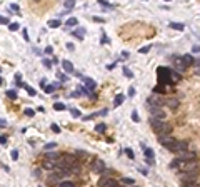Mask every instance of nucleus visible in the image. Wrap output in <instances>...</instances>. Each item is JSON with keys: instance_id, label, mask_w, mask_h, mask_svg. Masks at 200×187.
Instances as JSON below:
<instances>
[{"instance_id": "obj_1", "label": "nucleus", "mask_w": 200, "mask_h": 187, "mask_svg": "<svg viewBox=\"0 0 200 187\" xmlns=\"http://www.w3.org/2000/svg\"><path fill=\"white\" fill-rule=\"evenodd\" d=\"M150 125H152V129L162 137V135H165V134H169L170 132V125L167 124V122H163V120H157V119H152V122H150Z\"/></svg>"}, {"instance_id": "obj_2", "label": "nucleus", "mask_w": 200, "mask_h": 187, "mask_svg": "<svg viewBox=\"0 0 200 187\" xmlns=\"http://www.w3.org/2000/svg\"><path fill=\"white\" fill-rule=\"evenodd\" d=\"M197 177H199V170H193V172H182L180 174V180L183 184H192V182H195Z\"/></svg>"}, {"instance_id": "obj_3", "label": "nucleus", "mask_w": 200, "mask_h": 187, "mask_svg": "<svg viewBox=\"0 0 200 187\" xmlns=\"http://www.w3.org/2000/svg\"><path fill=\"white\" fill-rule=\"evenodd\" d=\"M157 75H159V80H160L162 84L172 82V80H170V69H167V67H159V70H157Z\"/></svg>"}, {"instance_id": "obj_4", "label": "nucleus", "mask_w": 200, "mask_h": 187, "mask_svg": "<svg viewBox=\"0 0 200 187\" xmlns=\"http://www.w3.org/2000/svg\"><path fill=\"white\" fill-rule=\"evenodd\" d=\"M169 150H170V152H175V154L183 152V150H187V144H185V142H180V140H175L170 147H169Z\"/></svg>"}, {"instance_id": "obj_5", "label": "nucleus", "mask_w": 200, "mask_h": 187, "mask_svg": "<svg viewBox=\"0 0 200 187\" xmlns=\"http://www.w3.org/2000/svg\"><path fill=\"white\" fill-rule=\"evenodd\" d=\"M179 160H182V162H193L195 160V152H189V150L179 152Z\"/></svg>"}, {"instance_id": "obj_6", "label": "nucleus", "mask_w": 200, "mask_h": 187, "mask_svg": "<svg viewBox=\"0 0 200 187\" xmlns=\"http://www.w3.org/2000/svg\"><path fill=\"white\" fill-rule=\"evenodd\" d=\"M98 187H117V182L110 177H100L98 180Z\"/></svg>"}, {"instance_id": "obj_7", "label": "nucleus", "mask_w": 200, "mask_h": 187, "mask_svg": "<svg viewBox=\"0 0 200 187\" xmlns=\"http://www.w3.org/2000/svg\"><path fill=\"white\" fill-rule=\"evenodd\" d=\"M92 170L94 172H102V170H105V162L104 160H100V159H97V160H94V164H92Z\"/></svg>"}, {"instance_id": "obj_8", "label": "nucleus", "mask_w": 200, "mask_h": 187, "mask_svg": "<svg viewBox=\"0 0 200 187\" xmlns=\"http://www.w3.org/2000/svg\"><path fill=\"white\" fill-rule=\"evenodd\" d=\"M148 104H150L152 107H160V105H162V104H165V102H163L159 95H155V94H153L152 97H148Z\"/></svg>"}, {"instance_id": "obj_9", "label": "nucleus", "mask_w": 200, "mask_h": 187, "mask_svg": "<svg viewBox=\"0 0 200 187\" xmlns=\"http://www.w3.org/2000/svg\"><path fill=\"white\" fill-rule=\"evenodd\" d=\"M148 110H150V114H152L153 117H157V119L165 117V112H163L162 109H159V107H148Z\"/></svg>"}, {"instance_id": "obj_10", "label": "nucleus", "mask_w": 200, "mask_h": 187, "mask_svg": "<svg viewBox=\"0 0 200 187\" xmlns=\"http://www.w3.org/2000/svg\"><path fill=\"white\" fill-rule=\"evenodd\" d=\"M159 140H160V144H162V145H165L167 149L170 147L173 142H175V139H172L170 135H162V137H159Z\"/></svg>"}, {"instance_id": "obj_11", "label": "nucleus", "mask_w": 200, "mask_h": 187, "mask_svg": "<svg viewBox=\"0 0 200 187\" xmlns=\"http://www.w3.org/2000/svg\"><path fill=\"white\" fill-rule=\"evenodd\" d=\"M62 162H64L68 169H72V167H74V164L77 162V159L72 157V155H64V157H62Z\"/></svg>"}, {"instance_id": "obj_12", "label": "nucleus", "mask_w": 200, "mask_h": 187, "mask_svg": "<svg viewBox=\"0 0 200 187\" xmlns=\"http://www.w3.org/2000/svg\"><path fill=\"white\" fill-rule=\"evenodd\" d=\"M182 62H183L185 67H190V65H193V57L192 55H183L182 57Z\"/></svg>"}, {"instance_id": "obj_13", "label": "nucleus", "mask_w": 200, "mask_h": 187, "mask_svg": "<svg viewBox=\"0 0 200 187\" xmlns=\"http://www.w3.org/2000/svg\"><path fill=\"white\" fill-rule=\"evenodd\" d=\"M165 104H167L170 109H173V110L179 107V100H177V99H167V100H165Z\"/></svg>"}, {"instance_id": "obj_14", "label": "nucleus", "mask_w": 200, "mask_h": 187, "mask_svg": "<svg viewBox=\"0 0 200 187\" xmlns=\"http://www.w3.org/2000/svg\"><path fill=\"white\" fill-rule=\"evenodd\" d=\"M62 65H64L65 72H74V65H72V62H68V60H64V62H62Z\"/></svg>"}, {"instance_id": "obj_15", "label": "nucleus", "mask_w": 200, "mask_h": 187, "mask_svg": "<svg viewBox=\"0 0 200 187\" xmlns=\"http://www.w3.org/2000/svg\"><path fill=\"white\" fill-rule=\"evenodd\" d=\"M170 80L172 82H179L180 80V74H177L175 70H170Z\"/></svg>"}, {"instance_id": "obj_16", "label": "nucleus", "mask_w": 200, "mask_h": 187, "mask_svg": "<svg viewBox=\"0 0 200 187\" xmlns=\"http://www.w3.org/2000/svg\"><path fill=\"white\" fill-rule=\"evenodd\" d=\"M58 179H60V177H58L57 174H54V176H50V177L47 179V182H48V184H57ZM58 184H60V182H58Z\"/></svg>"}, {"instance_id": "obj_17", "label": "nucleus", "mask_w": 200, "mask_h": 187, "mask_svg": "<svg viewBox=\"0 0 200 187\" xmlns=\"http://www.w3.org/2000/svg\"><path fill=\"white\" fill-rule=\"evenodd\" d=\"M120 182L125 184V186H127V184H128V186H133V179H130V177H122L120 179Z\"/></svg>"}, {"instance_id": "obj_18", "label": "nucleus", "mask_w": 200, "mask_h": 187, "mask_svg": "<svg viewBox=\"0 0 200 187\" xmlns=\"http://www.w3.org/2000/svg\"><path fill=\"white\" fill-rule=\"evenodd\" d=\"M124 99H125V95H122V94H118V95L115 97V107H117V105H120V104L124 102Z\"/></svg>"}, {"instance_id": "obj_19", "label": "nucleus", "mask_w": 200, "mask_h": 187, "mask_svg": "<svg viewBox=\"0 0 200 187\" xmlns=\"http://www.w3.org/2000/svg\"><path fill=\"white\" fill-rule=\"evenodd\" d=\"M48 27H52V29L60 27V20H50V22H48Z\"/></svg>"}, {"instance_id": "obj_20", "label": "nucleus", "mask_w": 200, "mask_h": 187, "mask_svg": "<svg viewBox=\"0 0 200 187\" xmlns=\"http://www.w3.org/2000/svg\"><path fill=\"white\" fill-rule=\"evenodd\" d=\"M84 80H85V84L88 85V89H95V82H94L92 79H88V77H87V79H84Z\"/></svg>"}, {"instance_id": "obj_21", "label": "nucleus", "mask_w": 200, "mask_h": 187, "mask_svg": "<svg viewBox=\"0 0 200 187\" xmlns=\"http://www.w3.org/2000/svg\"><path fill=\"white\" fill-rule=\"evenodd\" d=\"M175 65H177V69H179V70H185V69H187V67L183 65L182 59H180V60H175Z\"/></svg>"}, {"instance_id": "obj_22", "label": "nucleus", "mask_w": 200, "mask_h": 187, "mask_svg": "<svg viewBox=\"0 0 200 187\" xmlns=\"http://www.w3.org/2000/svg\"><path fill=\"white\" fill-rule=\"evenodd\" d=\"M170 27L172 29H175V30H183V23H170Z\"/></svg>"}, {"instance_id": "obj_23", "label": "nucleus", "mask_w": 200, "mask_h": 187, "mask_svg": "<svg viewBox=\"0 0 200 187\" xmlns=\"http://www.w3.org/2000/svg\"><path fill=\"white\" fill-rule=\"evenodd\" d=\"M58 187H75L72 182H68V180H64V182H60L58 184Z\"/></svg>"}, {"instance_id": "obj_24", "label": "nucleus", "mask_w": 200, "mask_h": 187, "mask_svg": "<svg viewBox=\"0 0 200 187\" xmlns=\"http://www.w3.org/2000/svg\"><path fill=\"white\" fill-rule=\"evenodd\" d=\"M143 150H145V155H147V159H152L153 157V150H152V149H147V147H145Z\"/></svg>"}, {"instance_id": "obj_25", "label": "nucleus", "mask_w": 200, "mask_h": 187, "mask_svg": "<svg viewBox=\"0 0 200 187\" xmlns=\"http://www.w3.org/2000/svg\"><path fill=\"white\" fill-rule=\"evenodd\" d=\"M54 109H55V110H65V105H64V104H60V102H57V104L54 105Z\"/></svg>"}, {"instance_id": "obj_26", "label": "nucleus", "mask_w": 200, "mask_h": 187, "mask_svg": "<svg viewBox=\"0 0 200 187\" xmlns=\"http://www.w3.org/2000/svg\"><path fill=\"white\" fill-rule=\"evenodd\" d=\"M77 23H78V22H77V19H68V20H67V25H68V27L77 25Z\"/></svg>"}, {"instance_id": "obj_27", "label": "nucleus", "mask_w": 200, "mask_h": 187, "mask_svg": "<svg viewBox=\"0 0 200 187\" xmlns=\"http://www.w3.org/2000/svg\"><path fill=\"white\" fill-rule=\"evenodd\" d=\"M7 97H10V99H17V94H15V90H9V92H7Z\"/></svg>"}, {"instance_id": "obj_28", "label": "nucleus", "mask_w": 200, "mask_h": 187, "mask_svg": "<svg viewBox=\"0 0 200 187\" xmlns=\"http://www.w3.org/2000/svg\"><path fill=\"white\" fill-rule=\"evenodd\" d=\"M57 147V144H55V142H50V144H47V145H45V149H47V150H52V149H55Z\"/></svg>"}, {"instance_id": "obj_29", "label": "nucleus", "mask_w": 200, "mask_h": 187, "mask_svg": "<svg viewBox=\"0 0 200 187\" xmlns=\"http://www.w3.org/2000/svg\"><path fill=\"white\" fill-rule=\"evenodd\" d=\"M43 169H55V166L52 162H43Z\"/></svg>"}, {"instance_id": "obj_30", "label": "nucleus", "mask_w": 200, "mask_h": 187, "mask_svg": "<svg viewBox=\"0 0 200 187\" xmlns=\"http://www.w3.org/2000/svg\"><path fill=\"white\" fill-rule=\"evenodd\" d=\"M74 5H75V2H72V0H67V2H65V7H67V9H72Z\"/></svg>"}, {"instance_id": "obj_31", "label": "nucleus", "mask_w": 200, "mask_h": 187, "mask_svg": "<svg viewBox=\"0 0 200 187\" xmlns=\"http://www.w3.org/2000/svg\"><path fill=\"white\" fill-rule=\"evenodd\" d=\"M95 130H97V132H104V130H105V125H104V124H98V125L95 127Z\"/></svg>"}, {"instance_id": "obj_32", "label": "nucleus", "mask_w": 200, "mask_h": 187, "mask_svg": "<svg viewBox=\"0 0 200 187\" xmlns=\"http://www.w3.org/2000/svg\"><path fill=\"white\" fill-rule=\"evenodd\" d=\"M12 32H15V30H19V23H10V27H9Z\"/></svg>"}, {"instance_id": "obj_33", "label": "nucleus", "mask_w": 200, "mask_h": 187, "mask_svg": "<svg viewBox=\"0 0 200 187\" xmlns=\"http://www.w3.org/2000/svg\"><path fill=\"white\" fill-rule=\"evenodd\" d=\"M124 74H125V75H127V77H133L132 70H128V69H127V67H125V69H124Z\"/></svg>"}, {"instance_id": "obj_34", "label": "nucleus", "mask_w": 200, "mask_h": 187, "mask_svg": "<svg viewBox=\"0 0 200 187\" xmlns=\"http://www.w3.org/2000/svg\"><path fill=\"white\" fill-rule=\"evenodd\" d=\"M57 77H58L60 80H64V82L67 80V75H65V74H62V72H58V74H57Z\"/></svg>"}, {"instance_id": "obj_35", "label": "nucleus", "mask_w": 200, "mask_h": 187, "mask_svg": "<svg viewBox=\"0 0 200 187\" xmlns=\"http://www.w3.org/2000/svg\"><path fill=\"white\" fill-rule=\"evenodd\" d=\"M52 130H54V132H57V134H60V127H58L57 124H52Z\"/></svg>"}, {"instance_id": "obj_36", "label": "nucleus", "mask_w": 200, "mask_h": 187, "mask_svg": "<svg viewBox=\"0 0 200 187\" xmlns=\"http://www.w3.org/2000/svg\"><path fill=\"white\" fill-rule=\"evenodd\" d=\"M75 154L80 157H87V152H84V150H75Z\"/></svg>"}, {"instance_id": "obj_37", "label": "nucleus", "mask_w": 200, "mask_h": 187, "mask_svg": "<svg viewBox=\"0 0 200 187\" xmlns=\"http://www.w3.org/2000/svg\"><path fill=\"white\" fill-rule=\"evenodd\" d=\"M197 67H195V74L197 75H200V60H197V64H195Z\"/></svg>"}, {"instance_id": "obj_38", "label": "nucleus", "mask_w": 200, "mask_h": 187, "mask_svg": "<svg viewBox=\"0 0 200 187\" xmlns=\"http://www.w3.org/2000/svg\"><path fill=\"white\" fill-rule=\"evenodd\" d=\"M132 119H133V122H140V120H138V114H137V112H132Z\"/></svg>"}, {"instance_id": "obj_39", "label": "nucleus", "mask_w": 200, "mask_h": 187, "mask_svg": "<svg viewBox=\"0 0 200 187\" xmlns=\"http://www.w3.org/2000/svg\"><path fill=\"white\" fill-rule=\"evenodd\" d=\"M12 159H13V160L19 159V152H17V150H12Z\"/></svg>"}, {"instance_id": "obj_40", "label": "nucleus", "mask_w": 200, "mask_h": 187, "mask_svg": "<svg viewBox=\"0 0 200 187\" xmlns=\"http://www.w3.org/2000/svg\"><path fill=\"white\" fill-rule=\"evenodd\" d=\"M183 187H200L197 182H192V184H183Z\"/></svg>"}, {"instance_id": "obj_41", "label": "nucleus", "mask_w": 200, "mask_h": 187, "mask_svg": "<svg viewBox=\"0 0 200 187\" xmlns=\"http://www.w3.org/2000/svg\"><path fill=\"white\" fill-rule=\"evenodd\" d=\"M150 49H152L150 45H145L143 49H140V52H142V54H145V52H148V50H150Z\"/></svg>"}, {"instance_id": "obj_42", "label": "nucleus", "mask_w": 200, "mask_h": 187, "mask_svg": "<svg viewBox=\"0 0 200 187\" xmlns=\"http://www.w3.org/2000/svg\"><path fill=\"white\" fill-rule=\"evenodd\" d=\"M70 112H72V115H74V117H80V112H78V110H74V109H72Z\"/></svg>"}, {"instance_id": "obj_43", "label": "nucleus", "mask_w": 200, "mask_h": 187, "mask_svg": "<svg viewBox=\"0 0 200 187\" xmlns=\"http://www.w3.org/2000/svg\"><path fill=\"white\" fill-rule=\"evenodd\" d=\"M125 152H127V155H128L130 159H133V152L130 150V149H125Z\"/></svg>"}, {"instance_id": "obj_44", "label": "nucleus", "mask_w": 200, "mask_h": 187, "mask_svg": "<svg viewBox=\"0 0 200 187\" xmlns=\"http://www.w3.org/2000/svg\"><path fill=\"white\" fill-rule=\"evenodd\" d=\"M25 89L29 90V94H30V95H35V94H37V92H35L33 89H30V87H27V85H25Z\"/></svg>"}, {"instance_id": "obj_45", "label": "nucleus", "mask_w": 200, "mask_h": 187, "mask_svg": "<svg viewBox=\"0 0 200 187\" xmlns=\"http://www.w3.org/2000/svg\"><path fill=\"white\" fill-rule=\"evenodd\" d=\"M128 95H130V97H133V95H135V89H133V87H130V90H128Z\"/></svg>"}, {"instance_id": "obj_46", "label": "nucleus", "mask_w": 200, "mask_h": 187, "mask_svg": "<svg viewBox=\"0 0 200 187\" xmlns=\"http://www.w3.org/2000/svg\"><path fill=\"white\" fill-rule=\"evenodd\" d=\"M43 64H45V67H47V69H50V65H52V64H50V60H43Z\"/></svg>"}, {"instance_id": "obj_47", "label": "nucleus", "mask_w": 200, "mask_h": 187, "mask_svg": "<svg viewBox=\"0 0 200 187\" xmlns=\"http://www.w3.org/2000/svg\"><path fill=\"white\" fill-rule=\"evenodd\" d=\"M47 157H48V159H57L58 155H57V154H48Z\"/></svg>"}, {"instance_id": "obj_48", "label": "nucleus", "mask_w": 200, "mask_h": 187, "mask_svg": "<svg viewBox=\"0 0 200 187\" xmlns=\"http://www.w3.org/2000/svg\"><path fill=\"white\" fill-rule=\"evenodd\" d=\"M75 34H77V35H78V37H82V35H84V30L80 29V30H77Z\"/></svg>"}, {"instance_id": "obj_49", "label": "nucleus", "mask_w": 200, "mask_h": 187, "mask_svg": "<svg viewBox=\"0 0 200 187\" xmlns=\"http://www.w3.org/2000/svg\"><path fill=\"white\" fill-rule=\"evenodd\" d=\"M25 114H27V115H33V110H30V109H27V110H25Z\"/></svg>"}, {"instance_id": "obj_50", "label": "nucleus", "mask_w": 200, "mask_h": 187, "mask_svg": "<svg viewBox=\"0 0 200 187\" xmlns=\"http://www.w3.org/2000/svg\"><path fill=\"white\" fill-rule=\"evenodd\" d=\"M7 22H9V20L5 19V17H0V23H7Z\"/></svg>"}, {"instance_id": "obj_51", "label": "nucleus", "mask_w": 200, "mask_h": 187, "mask_svg": "<svg viewBox=\"0 0 200 187\" xmlns=\"http://www.w3.org/2000/svg\"><path fill=\"white\" fill-rule=\"evenodd\" d=\"M67 49H68V50H74V44H67Z\"/></svg>"}, {"instance_id": "obj_52", "label": "nucleus", "mask_w": 200, "mask_h": 187, "mask_svg": "<svg viewBox=\"0 0 200 187\" xmlns=\"http://www.w3.org/2000/svg\"><path fill=\"white\" fill-rule=\"evenodd\" d=\"M193 52H200V47H199V45H195V47H193Z\"/></svg>"}, {"instance_id": "obj_53", "label": "nucleus", "mask_w": 200, "mask_h": 187, "mask_svg": "<svg viewBox=\"0 0 200 187\" xmlns=\"http://www.w3.org/2000/svg\"><path fill=\"white\" fill-rule=\"evenodd\" d=\"M0 125H5V122H3V120H2V119H0Z\"/></svg>"}, {"instance_id": "obj_54", "label": "nucleus", "mask_w": 200, "mask_h": 187, "mask_svg": "<svg viewBox=\"0 0 200 187\" xmlns=\"http://www.w3.org/2000/svg\"><path fill=\"white\" fill-rule=\"evenodd\" d=\"M0 85H2V77H0Z\"/></svg>"}, {"instance_id": "obj_55", "label": "nucleus", "mask_w": 200, "mask_h": 187, "mask_svg": "<svg viewBox=\"0 0 200 187\" xmlns=\"http://www.w3.org/2000/svg\"><path fill=\"white\" fill-rule=\"evenodd\" d=\"M117 187H120V186H117Z\"/></svg>"}]
</instances>
